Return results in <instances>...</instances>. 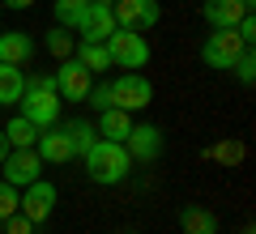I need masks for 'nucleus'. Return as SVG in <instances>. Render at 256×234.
Listing matches in <instances>:
<instances>
[{
  "instance_id": "b1692460",
  "label": "nucleus",
  "mask_w": 256,
  "mask_h": 234,
  "mask_svg": "<svg viewBox=\"0 0 256 234\" xmlns=\"http://www.w3.org/2000/svg\"><path fill=\"white\" fill-rule=\"evenodd\" d=\"M13 213H18V188L13 183H0V226L9 222Z\"/></svg>"
},
{
  "instance_id": "7ed1b4c3",
  "label": "nucleus",
  "mask_w": 256,
  "mask_h": 234,
  "mask_svg": "<svg viewBox=\"0 0 256 234\" xmlns=\"http://www.w3.org/2000/svg\"><path fill=\"white\" fill-rule=\"evenodd\" d=\"M102 47H107V55H111V68L137 72V68L150 64V43L137 34V30H111V34L102 38Z\"/></svg>"
},
{
  "instance_id": "20e7f679",
  "label": "nucleus",
  "mask_w": 256,
  "mask_h": 234,
  "mask_svg": "<svg viewBox=\"0 0 256 234\" xmlns=\"http://www.w3.org/2000/svg\"><path fill=\"white\" fill-rule=\"evenodd\" d=\"M107 85H111V107H120V111H146L154 102V85L141 72H120Z\"/></svg>"
},
{
  "instance_id": "c85d7f7f",
  "label": "nucleus",
  "mask_w": 256,
  "mask_h": 234,
  "mask_svg": "<svg viewBox=\"0 0 256 234\" xmlns=\"http://www.w3.org/2000/svg\"><path fill=\"white\" fill-rule=\"evenodd\" d=\"M34 0H4V9H30Z\"/></svg>"
},
{
  "instance_id": "f8f14e48",
  "label": "nucleus",
  "mask_w": 256,
  "mask_h": 234,
  "mask_svg": "<svg viewBox=\"0 0 256 234\" xmlns=\"http://www.w3.org/2000/svg\"><path fill=\"white\" fill-rule=\"evenodd\" d=\"M248 13H252V0H205L201 4V17L214 30H235L239 17H248Z\"/></svg>"
},
{
  "instance_id": "bb28decb",
  "label": "nucleus",
  "mask_w": 256,
  "mask_h": 234,
  "mask_svg": "<svg viewBox=\"0 0 256 234\" xmlns=\"http://www.w3.org/2000/svg\"><path fill=\"white\" fill-rule=\"evenodd\" d=\"M4 230H9V234H30V230H34V222H30V217H22V213H13L9 222H4Z\"/></svg>"
},
{
  "instance_id": "423d86ee",
  "label": "nucleus",
  "mask_w": 256,
  "mask_h": 234,
  "mask_svg": "<svg viewBox=\"0 0 256 234\" xmlns=\"http://www.w3.org/2000/svg\"><path fill=\"white\" fill-rule=\"evenodd\" d=\"M111 13H116V26L120 30H154L162 21V9L158 0H111Z\"/></svg>"
},
{
  "instance_id": "a878e982",
  "label": "nucleus",
  "mask_w": 256,
  "mask_h": 234,
  "mask_svg": "<svg viewBox=\"0 0 256 234\" xmlns=\"http://www.w3.org/2000/svg\"><path fill=\"white\" fill-rule=\"evenodd\" d=\"M235 34L244 38V47H252L256 43V17L248 13V17H239V26H235Z\"/></svg>"
},
{
  "instance_id": "1a4fd4ad",
  "label": "nucleus",
  "mask_w": 256,
  "mask_h": 234,
  "mask_svg": "<svg viewBox=\"0 0 256 234\" xmlns=\"http://www.w3.org/2000/svg\"><path fill=\"white\" fill-rule=\"evenodd\" d=\"M124 149H128L132 162H154L158 153L166 149V136H162V128H154V124H132L128 136H124Z\"/></svg>"
},
{
  "instance_id": "39448f33",
  "label": "nucleus",
  "mask_w": 256,
  "mask_h": 234,
  "mask_svg": "<svg viewBox=\"0 0 256 234\" xmlns=\"http://www.w3.org/2000/svg\"><path fill=\"white\" fill-rule=\"evenodd\" d=\"M56 200H60L56 183L34 179V183H26V192H18V213H22V217H30L34 226H43L47 217L56 213Z\"/></svg>"
},
{
  "instance_id": "c756f323",
  "label": "nucleus",
  "mask_w": 256,
  "mask_h": 234,
  "mask_svg": "<svg viewBox=\"0 0 256 234\" xmlns=\"http://www.w3.org/2000/svg\"><path fill=\"white\" fill-rule=\"evenodd\" d=\"M9 158V141H4V132H0V162Z\"/></svg>"
},
{
  "instance_id": "cd10ccee",
  "label": "nucleus",
  "mask_w": 256,
  "mask_h": 234,
  "mask_svg": "<svg viewBox=\"0 0 256 234\" xmlns=\"http://www.w3.org/2000/svg\"><path fill=\"white\" fill-rule=\"evenodd\" d=\"M214 158H222V162H239V158H244V145H218Z\"/></svg>"
},
{
  "instance_id": "f03ea898",
  "label": "nucleus",
  "mask_w": 256,
  "mask_h": 234,
  "mask_svg": "<svg viewBox=\"0 0 256 234\" xmlns=\"http://www.w3.org/2000/svg\"><path fill=\"white\" fill-rule=\"evenodd\" d=\"M22 115L43 132V128L60 124V94H56V72L52 77H26V94H22Z\"/></svg>"
},
{
  "instance_id": "0eeeda50",
  "label": "nucleus",
  "mask_w": 256,
  "mask_h": 234,
  "mask_svg": "<svg viewBox=\"0 0 256 234\" xmlns=\"http://www.w3.org/2000/svg\"><path fill=\"white\" fill-rule=\"evenodd\" d=\"M90 85H94V72L90 68H82L73 55L60 60V68H56V94H60L64 102H86V98H90Z\"/></svg>"
},
{
  "instance_id": "4be33fe9",
  "label": "nucleus",
  "mask_w": 256,
  "mask_h": 234,
  "mask_svg": "<svg viewBox=\"0 0 256 234\" xmlns=\"http://www.w3.org/2000/svg\"><path fill=\"white\" fill-rule=\"evenodd\" d=\"M73 34H64V26H56L52 34H47V51L56 55V60H68V55H73Z\"/></svg>"
},
{
  "instance_id": "6e6552de",
  "label": "nucleus",
  "mask_w": 256,
  "mask_h": 234,
  "mask_svg": "<svg viewBox=\"0 0 256 234\" xmlns=\"http://www.w3.org/2000/svg\"><path fill=\"white\" fill-rule=\"evenodd\" d=\"M239 51H244V38H239L235 30H214L201 43V60L210 64V68H222V72H230V64L239 60Z\"/></svg>"
},
{
  "instance_id": "f3484780",
  "label": "nucleus",
  "mask_w": 256,
  "mask_h": 234,
  "mask_svg": "<svg viewBox=\"0 0 256 234\" xmlns=\"http://www.w3.org/2000/svg\"><path fill=\"white\" fill-rule=\"evenodd\" d=\"M73 60L82 64V68H90L94 77L111 68V55H107V47H102V43H86V38H82V43L73 47Z\"/></svg>"
},
{
  "instance_id": "ddd939ff",
  "label": "nucleus",
  "mask_w": 256,
  "mask_h": 234,
  "mask_svg": "<svg viewBox=\"0 0 256 234\" xmlns=\"http://www.w3.org/2000/svg\"><path fill=\"white\" fill-rule=\"evenodd\" d=\"M34 153L43 158V162H68V158H77V153H73V141H68V128H64V124L43 128V132H38V141H34Z\"/></svg>"
},
{
  "instance_id": "5701e85b",
  "label": "nucleus",
  "mask_w": 256,
  "mask_h": 234,
  "mask_svg": "<svg viewBox=\"0 0 256 234\" xmlns=\"http://www.w3.org/2000/svg\"><path fill=\"white\" fill-rule=\"evenodd\" d=\"M230 72H235L244 85H252V81H256V51H252V47H244V51H239V60L230 64Z\"/></svg>"
},
{
  "instance_id": "6ab92c4d",
  "label": "nucleus",
  "mask_w": 256,
  "mask_h": 234,
  "mask_svg": "<svg viewBox=\"0 0 256 234\" xmlns=\"http://www.w3.org/2000/svg\"><path fill=\"white\" fill-rule=\"evenodd\" d=\"M4 141H9V149H34L38 128L30 124L26 115H18V119H9V128H4Z\"/></svg>"
},
{
  "instance_id": "393cba45",
  "label": "nucleus",
  "mask_w": 256,
  "mask_h": 234,
  "mask_svg": "<svg viewBox=\"0 0 256 234\" xmlns=\"http://www.w3.org/2000/svg\"><path fill=\"white\" fill-rule=\"evenodd\" d=\"M86 102H94L98 111H107V107H111V85H107V81H102V85H90V98H86Z\"/></svg>"
},
{
  "instance_id": "f257e3e1",
  "label": "nucleus",
  "mask_w": 256,
  "mask_h": 234,
  "mask_svg": "<svg viewBox=\"0 0 256 234\" xmlns=\"http://www.w3.org/2000/svg\"><path fill=\"white\" fill-rule=\"evenodd\" d=\"M86 162V175H90L94 183H102V188H111V183L128 179V166H132V158H128V149L120 141H94L90 149L82 153Z\"/></svg>"
},
{
  "instance_id": "7c9ffc66",
  "label": "nucleus",
  "mask_w": 256,
  "mask_h": 234,
  "mask_svg": "<svg viewBox=\"0 0 256 234\" xmlns=\"http://www.w3.org/2000/svg\"><path fill=\"white\" fill-rule=\"evenodd\" d=\"M239 234H256V230H252V226H248V230H239Z\"/></svg>"
},
{
  "instance_id": "aec40b11",
  "label": "nucleus",
  "mask_w": 256,
  "mask_h": 234,
  "mask_svg": "<svg viewBox=\"0 0 256 234\" xmlns=\"http://www.w3.org/2000/svg\"><path fill=\"white\" fill-rule=\"evenodd\" d=\"M90 9V0H56V26H73L77 30V21H82V13Z\"/></svg>"
},
{
  "instance_id": "a211bd4d",
  "label": "nucleus",
  "mask_w": 256,
  "mask_h": 234,
  "mask_svg": "<svg viewBox=\"0 0 256 234\" xmlns=\"http://www.w3.org/2000/svg\"><path fill=\"white\" fill-rule=\"evenodd\" d=\"M180 230H184V234H218V217H214L210 209L188 205V209L180 213Z\"/></svg>"
},
{
  "instance_id": "412c9836",
  "label": "nucleus",
  "mask_w": 256,
  "mask_h": 234,
  "mask_svg": "<svg viewBox=\"0 0 256 234\" xmlns=\"http://www.w3.org/2000/svg\"><path fill=\"white\" fill-rule=\"evenodd\" d=\"M64 128H68V141H73V153H77V158H82V153L94 145V136H98L90 119H73V124H64Z\"/></svg>"
},
{
  "instance_id": "dca6fc26",
  "label": "nucleus",
  "mask_w": 256,
  "mask_h": 234,
  "mask_svg": "<svg viewBox=\"0 0 256 234\" xmlns=\"http://www.w3.org/2000/svg\"><path fill=\"white\" fill-rule=\"evenodd\" d=\"M26 94V72L18 64H0V107H18Z\"/></svg>"
},
{
  "instance_id": "4468645a",
  "label": "nucleus",
  "mask_w": 256,
  "mask_h": 234,
  "mask_svg": "<svg viewBox=\"0 0 256 234\" xmlns=\"http://www.w3.org/2000/svg\"><path fill=\"white\" fill-rule=\"evenodd\" d=\"M30 55H34V38L26 34V30H4L0 34V64H30Z\"/></svg>"
},
{
  "instance_id": "9d476101",
  "label": "nucleus",
  "mask_w": 256,
  "mask_h": 234,
  "mask_svg": "<svg viewBox=\"0 0 256 234\" xmlns=\"http://www.w3.org/2000/svg\"><path fill=\"white\" fill-rule=\"evenodd\" d=\"M0 171H4V183L26 188V183L43 179V158H38L34 149H9V158L0 162Z\"/></svg>"
},
{
  "instance_id": "9b49d317",
  "label": "nucleus",
  "mask_w": 256,
  "mask_h": 234,
  "mask_svg": "<svg viewBox=\"0 0 256 234\" xmlns=\"http://www.w3.org/2000/svg\"><path fill=\"white\" fill-rule=\"evenodd\" d=\"M77 30H82L86 43H102L111 30H120V26H116V13H111V0H90V9L82 13Z\"/></svg>"
},
{
  "instance_id": "2eb2a0df",
  "label": "nucleus",
  "mask_w": 256,
  "mask_h": 234,
  "mask_svg": "<svg viewBox=\"0 0 256 234\" xmlns=\"http://www.w3.org/2000/svg\"><path fill=\"white\" fill-rule=\"evenodd\" d=\"M128 128H132V111H120V107L98 111V136H102V141H120V145H124Z\"/></svg>"
}]
</instances>
